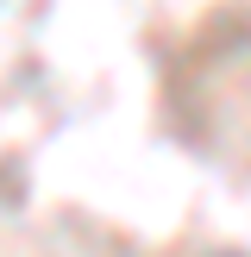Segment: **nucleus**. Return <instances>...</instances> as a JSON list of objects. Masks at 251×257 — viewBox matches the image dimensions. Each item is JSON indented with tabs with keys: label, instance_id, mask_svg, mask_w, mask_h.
Returning a JSON list of instances; mask_svg holds the SVG:
<instances>
[{
	"label": "nucleus",
	"instance_id": "nucleus-1",
	"mask_svg": "<svg viewBox=\"0 0 251 257\" xmlns=\"http://www.w3.org/2000/svg\"><path fill=\"white\" fill-rule=\"evenodd\" d=\"M220 257H238V251H220Z\"/></svg>",
	"mask_w": 251,
	"mask_h": 257
}]
</instances>
